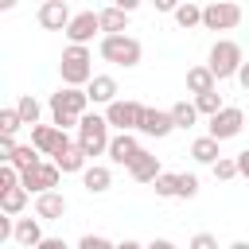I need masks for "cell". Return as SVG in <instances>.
Here are the masks:
<instances>
[{
	"label": "cell",
	"mask_w": 249,
	"mask_h": 249,
	"mask_svg": "<svg viewBox=\"0 0 249 249\" xmlns=\"http://www.w3.org/2000/svg\"><path fill=\"white\" fill-rule=\"evenodd\" d=\"M86 109H89V93L86 89H70V86H62L58 93H51V121H54V128H78L82 124V117H86Z\"/></svg>",
	"instance_id": "1"
},
{
	"label": "cell",
	"mask_w": 249,
	"mask_h": 249,
	"mask_svg": "<svg viewBox=\"0 0 249 249\" xmlns=\"http://www.w3.org/2000/svg\"><path fill=\"white\" fill-rule=\"evenodd\" d=\"M58 70H62V82H66L70 89H82V86H89V82L97 78V74H93V54H89V47H66Z\"/></svg>",
	"instance_id": "2"
},
{
	"label": "cell",
	"mask_w": 249,
	"mask_h": 249,
	"mask_svg": "<svg viewBox=\"0 0 249 249\" xmlns=\"http://www.w3.org/2000/svg\"><path fill=\"white\" fill-rule=\"evenodd\" d=\"M109 140H113V136H109V121H105V117H97V113H86V117H82V124H78V140H74V144L93 160V156L109 152Z\"/></svg>",
	"instance_id": "3"
},
{
	"label": "cell",
	"mask_w": 249,
	"mask_h": 249,
	"mask_svg": "<svg viewBox=\"0 0 249 249\" xmlns=\"http://www.w3.org/2000/svg\"><path fill=\"white\" fill-rule=\"evenodd\" d=\"M140 54H144V47H140V39H132V35H105L101 39V58L105 62H113V66H136L140 62Z\"/></svg>",
	"instance_id": "4"
},
{
	"label": "cell",
	"mask_w": 249,
	"mask_h": 249,
	"mask_svg": "<svg viewBox=\"0 0 249 249\" xmlns=\"http://www.w3.org/2000/svg\"><path fill=\"white\" fill-rule=\"evenodd\" d=\"M210 74L222 82V78H237V70L245 66V58H241V47L233 43V39H218L214 47H210Z\"/></svg>",
	"instance_id": "5"
},
{
	"label": "cell",
	"mask_w": 249,
	"mask_h": 249,
	"mask_svg": "<svg viewBox=\"0 0 249 249\" xmlns=\"http://www.w3.org/2000/svg\"><path fill=\"white\" fill-rule=\"evenodd\" d=\"M58 175H62V171H58L54 160H51V163H35V167L19 171V187H23L27 195H31V191H35V195H51V191L58 187Z\"/></svg>",
	"instance_id": "6"
},
{
	"label": "cell",
	"mask_w": 249,
	"mask_h": 249,
	"mask_svg": "<svg viewBox=\"0 0 249 249\" xmlns=\"http://www.w3.org/2000/svg\"><path fill=\"white\" fill-rule=\"evenodd\" d=\"M237 23H241V8L230 4V0H218V4L202 8V27L206 31H233Z\"/></svg>",
	"instance_id": "7"
},
{
	"label": "cell",
	"mask_w": 249,
	"mask_h": 249,
	"mask_svg": "<svg viewBox=\"0 0 249 249\" xmlns=\"http://www.w3.org/2000/svg\"><path fill=\"white\" fill-rule=\"evenodd\" d=\"M241 128H245V113H241L237 105H226L218 117H210V124H206V136L222 144V140H233Z\"/></svg>",
	"instance_id": "8"
},
{
	"label": "cell",
	"mask_w": 249,
	"mask_h": 249,
	"mask_svg": "<svg viewBox=\"0 0 249 249\" xmlns=\"http://www.w3.org/2000/svg\"><path fill=\"white\" fill-rule=\"evenodd\" d=\"M144 109H148V105H140V101H121V97H117V101L105 109V121H109L113 128H121V132H132V128H140Z\"/></svg>",
	"instance_id": "9"
},
{
	"label": "cell",
	"mask_w": 249,
	"mask_h": 249,
	"mask_svg": "<svg viewBox=\"0 0 249 249\" xmlns=\"http://www.w3.org/2000/svg\"><path fill=\"white\" fill-rule=\"evenodd\" d=\"M31 148L39 156H62L70 148V136L62 128H54V124H35L31 128Z\"/></svg>",
	"instance_id": "10"
},
{
	"label": "cell",
	"mask_w": 249,
	"mask_h": 249,
	"mask_svg": "<svg viewBox=\"0 0 249 249\" xmlns=\"http://www.w3.org/2000/svg\"><path fill=\"white\" fill-rule=\"evenodd\" d=\"M97 31H101V16L97 12H78L66 27V39H70V47H86Z\"/></svg>",
	"instance_id": "11"
},
{
	"label": "cell",
	"mask_w": 249,
	"mask_h": 249,
	"mask_svg": "<svg viewBox=\"0 0 249 249\" xmlns=\"http://www.w3.org/2000/svg\"><path fill=\"white\" fill-rule=\"evenodd\" d=\"M70 19H74V12L66 8V0H47L39 8V27H47V31H66Z\"/></svg>",
	"instance_id": "12"
},
{
	"label": "cell",
	"mask_w": 249,
	"mask_h": 249,
	"mask_svg": "<svg viewBox=\"0 0 249 249\" xmlns=\"http://www.w3.org/2000/svg\"><path fill=\"white\" fill-rule=\"evenodd\" d=\"M140 152H144V148L136 144V136H132V132H117V136L109 140V160H113V163H121V167H132V160H136Z\"/></svg>",
	"instance_id": "13"
},
{
	"label": "cell",
	"mask_w": 249,
	"mask_h": 249,
	"mask_svg": "<svg viewBox=\"0 0 249 249\" xmlns=\"http://www.w3.org/2000/svg\"><path fill=\"white\" fill-rule=\"evenodd\" d=\"M171 128H175V121H171V109H144V121H140V132H144V136H156V140H163Z\"/></svg>",
	"instance_id": "14"
},
{
	"label": "cell",
	"mask_w": 249,
	"mask_h": 249,
	"mask_svg": "<svg viewBox=\"0 0 249 249\" xmlns=\"http://www.w3.org/2000/svg\"><path fill=\"white\" fill-rule=\"evenodd\" d=\"M86 93H89V101H97V105L109 109V105L117 101V78H113V74H97V78L86 86Z\"/></svg>",
	"instance_id": "15"
},
{
	"label": "cell",
	"mask_w": 249,
	"mask_h": 249,
	"mask_svg": "<svg viewBox=\"0 0 249 249\" xmlns=\"http://www.w3.org/2000/svg\"><path fill=\"white\" fill-rule=\"evenodd\" d=\"M128 175L136 179V183H156L163 171H160V160L152 156V152H140L136 160H132V167H128Z\"/></svg>",
	"instance_id": "16"
},
{
	"label": "cell",
	"mask_w": 249,
	"mask_h": 249,
	"mask_svg": "<svg viewBox=\"0 0 249 249\" xmlns=\"http://www.w3.org/2000/svg\"><path fill=\"white\" fill-rule=\"evenodd\" d=\"M35 214H39L43 222H58V218L66 214V198H62L58 191H51V195H39V198H35Z\"/></svg>",
	"instance_id": "17"
},
{
	"label": "cell",
	"mask_w": 249,
	"mask_h": 249,
	"mask_svg": "<svg viewBox=\"0 0 249 249\" xmlns=\"http://www.w3.org/2000/svg\"><path fill=\"white\" fill-rule=\"evenodd\" d=\"M109 183H113V171H109V167H101V163H93V167H86V171H82V187H86L89 195H105V191H109Z\"/></svg>",
	"instance_id": "18"
},
{
	"label": "cell",
	"mask_w": 249,
	"mask_h": 249,
	"mask_svg": "<svg viewBox=\"0 0 249 249\" xmlns=\"http://www.w3.org/2000/svg\"><path fill=\"white\" fill-rule=\"evenodd\" d=\"M12 241H19V245L35 249V245L43 241V226H39V218H19V222H16V230H12Z\"/></svg>",
	"instance_id": "19"
},
{
	"label": "cell",
	"mask_w": 249,
	"mask_h": 249,
	"mask_svg": "<svg viewBox=\"0 0 249 249\" xmlns=\"http://www.w3.org/2000/svg\"><path fill=\"white\" fill-rule=\"evenodd\" d=\"M214 74H210V66H191L187 70V89L195 93V97H202V93H214Z\"/></svg>",
	"instance_id": "20"
},
{
	"label": "cell",
	"mask_w": 249,
	"mask_h": 249,
	"mask_svg": "<svg viewBox=\"0 0 249 249\" xmlns=\"http://www.w3.org/2000/svg\"><path fill=\"white\" fill-rule=\"evenodd\" d=\"M97 16H101V31H105V35H124V23H128V12H121L117 4H109V8H101Z\"/></svg>",
	"instance_id": "21"
},
{
	"label": "cell",
	"mask_w": 249,
	"mask_h": 249,
	"mask_svg": "<svg viewBox=\"0 0 249 249\" xmlns=\"http://www.w3.org/2000/svg\"><path fill=\"white\" fill-rule=\"evenodd\" d=\"M86 160H89V156H86L78 144H70L62 156H54V163H58V171H62V175H66V171H78V175H82V171H86Z\"/></svg>",
	"instance_id": "22"
},
{
	"label": "cell",
	"mask_w": 249,
	"mask_h": 249,
	"mask_svg": "<svg viewBox=\"0 0 249 249\" xmlns=\"http://www.w3.org/2000/svg\"><path fill=\"white\" fill-rule=\"evenodd\" d=\"M191 156H195L198 163H210V167L222 160V152H218V140H210V136H198V140L191 144Z\"/></svg>",
	"instance_id": "23"
},
{
	"label": "cell",
	"mask_w": 249,
	"mask_h": 249,
	"mask_svg": "<svg viewBox=\"0 0 249 249\" xmlns=\"http://www.w3.org/2000/svg\"><path fill=\"white\" fill-rule=\"evenodd\" d=\"M23 206H27V191H23V187L0 191V210H4V218H16V214H19Z\"/></svg>",
	"instance_id": "24"
},
{
	"label": "cell",
	"mask_w": 249,
	"mask_h": 249,
	"mask_svg": "<svg viewBox=\"0 0 249 249\" xmlns=\"http://www.w3.org/2000/svg\"><path fill=\"white\" fill-rule=\"evenodd\" d=\"M175 23H179L183 31L198 27V23H202V8H198V4H179V8H175Z\"/></svg>",
	"instance_id": "25"
},
{
	"label": "cell",
	"mask_w": 249,
	"mask_h": 249,
	"mask_svg": "<svg viewBox=\"0 0 249 249\" xmlns=\"http://www.w3.org/2000/svg\"><path fill=\"white\" fill-rule=\"evenodd\" d=\"M171 121H175V128H191V124L198 121V109H195L191 101H175V105H171Z\"/></svg>",
	"instance_id": "26"
},
{
	"label": "cell",
	"mask_w": 249,
	"mask_h": 249,
	"mask_svg": "<svg viewBox=\"0 0 249 249\" xmlns=\"http://www.w3.org/2000/svg\"><path fill=\"white\" fill-rule=\"evenodd\" d=\"M16 113H19L23 124H39V101H35L31 93H23V97L16 101Z\"/></svg>",
	"instance_id": "27"
},
{
	"label": "cell",
	"mask_w": 249,
	"mask_h": 249,
	"mask_svg": "<svg viewBox=\"0 0 249 249\" xmlns=\"http://www.w3.org/2000/svg\"><path fill=\"white\" fill-rule=\"evenodd\" d=\"M195 109H198V113H206V117H218L226 105H222V93L214 89V93H202V97H195Z\"/></svg>",
	"instance_id": "28"
},
{
	"label": "cell",
	"mask_w": 249,
	"mask_h": 249,
	"mask_svg": "<svg viewBox=\"0 0 249 249\" xmlns=\"http://www.w3.org/2000/svg\"><path fill=\"white\" fill-rule=\"evenodd\" d=\"M35 163H43V160H39V152H35L31 144H19V148H16V156H12V167L27 171V167H35Z\"/></svg>",
	"instance_id": "29"
},
{
	"label": "cell",
	"mask_w": 249,
	"mask_h": 249,
	"mask_svg": "<svg viewBox=\"0 0 249 249\" xmlns=\"http://www.w3.org/2000/svg\"><path fill=\"white\" fill-rule=\"evenodd\" d=\"M156 195H160V198H179V175L163 171V175L156 179Z\"/></svg>",
	"instance_id": "30"
},
{
	"label": "cell",
	"mask_w": 249,
	"mask_h": 249,
	"mask_svg": "<svg viewBox=\"0 0 249 249\" xmlns=\"http://www.w3.org/2000/svg\"><path fill=\"white\" fill-rule=\"evenodd\" d=\"M210 171H214V179H222V183H226V179H237V156H222Z\"/></svg>",
	"instance_id": "31"
},
{
	"label": "cell",
	"mask_w": 249,
	"mask_h": 249,
	"mask_svg": "<svg viewBox=\"0 0 249 249\" xmlns=\"http://www.w3.org/2000/svg\"><path fill=\"white\" fill-rule=\"evenodd\" d=\"M23 121H19V113H16V105L12 109H0V136H16V128H19Z\"/></svg>",
	"instance_id": "32"
},
{
	"label": "cell",
	"mask_w": 249,
	"mask_h": 249,
	"mask_svg": "<svg viewBox=\"0 0 249 249\" xmlns=\"http://www.w3.org/2000/svg\"><path fill=\"white\" fill-rule=\"evenodd\" d=\"M12 187H19V167L0 163V191H12Z\"/></svg>",
	"instance_id": "33"
},
{
	"label": "cell",
	"mask_w": 249,
	"mask_h": 249,
	"mask_svg": "<svg viewBox=\"0 0 249 249\" xmlns=\"http://www.w3.org/2000/svg\"><path fill=\"white\" fill-rule=\"evenodd\" d=\"M195 195H198V179L191 171H183L179 175V198H195Z\"/></svg>",
	"instance_id": "34"
},
{
	"label": "cell",
	"mask_w": 249,
	"mask_h": 249,
	"mask_svg": "<svg viewBox=\"0 0 249 249\" xmlns=\"http://www.w3.org/2000/svg\"><path fill=\"white\" fill-rule=\"evenodd\" d=\"M78 249H117L109 237H101V233H86L82 241H78Z\"/></svg>",
	"instance_id": "35"
},
{
	"label": "cell",
	"mask_w": 249,
	"mask_h": 249,
	"mask_svg": "<svg viewBox=\"0 0 249 249\" xmlns=\"http://www.w3.org/2000/svg\"><path fill=\"white\" fill-rule=\"evenodd\" d=\"M191 249H218V237L214 233H195L191 237Z\"/></svg>",
	"instance_id": "36"
},
{
	"label": "cell",
	"mask_w": 249,
	"mask_h": 249,
	"mask_svg": "<svg viewBox=\"0 0 249 249\" xmlns=\"http://www.w3.org/2000/svg\"><path fill=\"white\" fill-rule=\"evenodd\" d=\"M237 175H241V179H249V148H245V152H237Z\"/></svg>",
	"instance_id": "37"
},
{
	"label": "cell",
	"mask_w": 249,
	"mask_h": 249,
	"mask_svg": "<svg viewBox=\"0 0 249 249\" xmlns=\"http://www.w3.org/2000/svg\"><path fill=\"white\" fill-rule=\"evenodd\" d=\"M35 249H66V241H62V237H43Z\"/></svg>",
	"instance_id": "38"
},
{
	"label": "cell",
	"mask_w": 249,
	"mask_h": 249,
	"mask_svg": "<svg viewBox=\"0 0 249 249\" xmlns=\"http://www.w3.org/2000/svg\"><path fill=\"white\" fill-rule=\"evenodd\" d=\"M237 82H241V89H245V93H249V62H245V66H241V70H237Z\"/></svg>",
	"instance_id": "39"
},
{
	"label": "cell",
	"mask_w": 249,
	"mask_h": 249,
	"mask_svg": "<svg viewBox=\"0 0 249 249\" xmlns=\"http://www.w3.org/2000/svg\"><path fill=\"white\" fill-rule=\"evenodd\" d=\"M148 249H179V245H175V241H167V237H156Z\"/></svg>",
	"instance_id": "40"
},
{
	"label": "cell",
	"mask_w": 249,
	"mask_h": 249,
	"mask_svg": "<svg viewBox=\"0 0 249 249\" xmlns=\"http://www.w3.org/2000/svg\"><path fill=\"white\" fill-rule=\"evenodd\" d=\"M156 8H160V12H171V16H175V8H179V4H171V0H156Z\"/></svg>",
	"instance_id": "41"
},
{
	"label": "cell",
	"mask_w": 249,
	"mask_h": 249,
	"mask_svg": "<svg viewBox=\"0 0 249 249\" xmlns=\"http://www.w3.org/2000/svg\"><path fill=\"white\" fill-rule=\"evenodd\" d=\"M117 249H148V245H140V241H128V237H124V241H121Z\"/></svg>",
	"instance_id": "42"
},
{
	"label": "cell",
	"mask_w": 249,
	"mask_h": 249,
	"mask_svg": "<svg viewBox=\"0 0 249 249\" xmlns=\"http://www.w3.org/2000/svg\"><path fill=\"white\" fill-rule=\"evenodd\" d=\"M230 249H249V241H233V245H230Z\"/></svg>",
	"instance_id": "43"
}]
</instances>
